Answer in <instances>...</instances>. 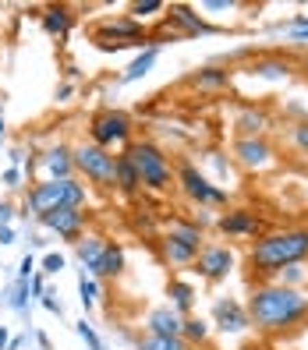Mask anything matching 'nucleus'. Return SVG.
<instances>
[{"mask_svg": "<svg viewBox=\"0 0 308 350\" xmlns=\"http://www.w3.org/2000/svg\"><path fill=\"white\" fill-rule=\"evenodd\" d=\"M75 174H81L89 184L96 188H114V177H117V156L110 149H99V146H78L75 149Z\"/></svg>", "mask_w": 308, "mask_h": 350, "instance_id": "nucleus-7", "label": "nucleus"}, {"mask_svg": "<svg viewBox=\"0 0 308 350\" xmlns=\"http://www.w3.org/2000/svg\"><path fill=\"white\" fill-rule=\"evenodd\" d=\"M11 216H14V205L11 202H0V226H11Z\"/></svg>", "mask_w": 308, "mask_h": 350, "instance_id": "nucleus-36", "label": "nucleus"}, {"mask_svg": "<svg viewBox=\"0 0 308 350\" xmlns=\"http://www.w3.org/2000/svg\"><path fill=\"white\" fill-rule=\"evenodd\" d=\"M25 205L39 216V213H53V209H86L89 205V188L78 177L68 180H39L29 188Z\"/></svg>", "mask_w": 308, "mask_h": 350, "instance_id": "nucleus-3", "label": "nucleus"}, {"mask_svg": "<svg viewBox=\"0 0 308 350\" xmlns=\"http://www.w3.org/2000/svg\"><path fill=\"white\" fill-rule=\"evenodd\" d=\"M114 188L125 191V195H135V191L142 188V180H138V174H135V167H131V159H128L125 152H117V177H114Z\"/></svg>", "mask_w": 308, "mask_h": 350, "instance_id": "nucleus-20", "label": "nucleus"}, {"mask_svg": "<svg viewBox=\"0 0 308 350\" xmlns=\"http://www.w3.org/2000/svg\"><path fill=\"white\" fill-rule=\"evenodd\" d=\"M188 81H192L195 89H223V85L231 81V75L223 71V68H202V71H198V75H192Z\"/></svg>", "mask_w": 308, "mask_h": 350, "instance_id": "nucleus-25", "label": "nucleus"}, {"mask_svg": "<svg viewBox=\"0 0 308 350\" xmlns=\"http://www.w3.org/2000/svg\"><path fill=\"white\" fill-rule=\"evenodd\" d=\"M96 43L103 50H125V46H142V43L156 46L135 18H114V22H103L99 32H96Z\"/></svg>", "mask_w": 308, "mask_h": 350, "instance_id": "nucleus-9", "label": "nucleus"}, {"mask_svg": "<svg viewBox=\"0 0 308 350\" xmlns=\"http://www.w3.org/2000/svg\"><path fill=\"white\" fill-rule=\"evenodd\" d=\"M195 273L205 276V280H227L234 273V252L227 244H202V252L195 255Z\"/></svg>", "mask_w": 308, "mask_h": 350, "instance_id": "nucleus-10", "label": "nucleus"}, {"mask_svg": "<svg viewBox=\"0 0 308 350\" xmlns=\"http://www.w3.org/2000/svg\"><path fill=\"white\" fill-rule=\"evenodd\" d=\"M0 135H4V117H0Z\"/></svg>", "mask_w": 308, "mask_h": 350, "instance_id": "nucleus-41", "label": "nucleus"}, {"mask_svg": "<svg viewBox=\"0 0 308 350\" xmlns=\"http://www.w3.org/2000/svg\"><path fill=\"white\" fill-rule=\"evenodd\" d=\"M142 350H188V340L184 336H146Z\"/></svg>", "mask_w": 308, "mask_h": 350, "instance_id": "nucleus-27", "label": "nucleus"}, {"mask_svg": "<svg viewBox=\"0 0 308 350\" xmlns=\"http://www.w3.org/2000/svg\"><path fill=\"white\" fill-rule=\"evenodd\" d=\"M170 308L174 312H181V315H188L192 312V304H195V286L192 283H184V280H174L170 283Z\"/></svg>", "mask_w": 308, "mask_h": 350, "instance_id": "nucleus-24", "label": "nucleus"}, {"mask_svg": "<svg viewBox=\"0 0 308 350\" xmlns=\"http://www.w3.org/2000/svg\"><path fill=\"white\" fill-rule=\"evenodd\" d=\"M305 71H308V57H305Z\"/></svg>", "mask_w": 308, "mask_h": 350, "instance_id": "nucleus-42", "label": "nucleus"}, {"mask_svg": "<svg viewBox=\"0 0 308 350\" xmlns=\"http://www.w3.org/2000/svg\"><path fill=\"white\" fill-rule=\"evenodd\" d=\"M8 343H11V336H8V329L0 325V350H8Z\"/></svg>", "mask_w": 308, "mask_h": 350, "instance_id": "nucleus-40", "label": "nucleus"}, {"mask_svg": "<svg viewBox=\"0 0 308 350\" xmlns=\"http://www.w3.org/2000/svg\"><path fill=\"white\" fill-rule=\"evenodd\" d=\"M60 269H64V255H57V252H50V255H43V273H50V276H57Z\"/></svg>", "mask_w": 308, "mask_h": 350, "instance_id": "nucleus-32", "label": "nucleus"}, {"mask_svg": "<svg viewBox=\"0 0 308 350\" xmlns=\"http://www.w3.org/2000/svg\"><path fill=\"white\" fill-rule=\"evenodd\" d=\"M170 25H181V32L177 36H205V32H213V25H205L198 14H192V8H181V4H174L170 8Z\"/></svg>", "mask_w": 308, "mask_h": 350, "instance_id": "nucleus-19", "label": "nucleus"}, {"mask_svg": "<svg viewBox=\"0 0 308 350\" xmlns=\"http://www.w3.org/2000/svg\"><path fill=\"white\" fill-rule=\"evenodd\" d=\"M146 329H149V336H181V329H184V315H181V312H174L170 304L153 308L149 319H146Z\"/></svg>", "mask_w": 308, "mask_h": 350, "instance_id": "nucleus-15", "label": "nucleus"}, {"mask_svg": "<svg viewBox=\"0 0 308 350\" xmlns=\"http://www.w3.org/2000/svg\"><path fill=\"white\" fill-rule=\"evenodd\" d=\"M75 329H78V336H81V340H86V343H89V350H103V340L96 336V329H92V325H89L86 319H81V322H78Z\"/></svg>", "mask_w": 308, "mask_h": 350, "instance_id": "nucleus-30", "label": "nucleus"}, {"mask_svg": "<svg viewBox=\"0 0 308 350\" xmlns=\"http://www.w3.org/2000/svg\"><path fill=\"white\" fill-rule=\"evenodd\" d=\"M213 322L223 329V333H241V329H248V325H252V322H248V308L238 304L234 297L213 304Z\"/></svg>", "mask_w": 308, "mask_h": 350, "instance_id": "nucleus-13", "label": "nucleus"}, {"mask_svg": "<svg viewBox=\"0 0 308 350\" xmlns=\"http://www.w3.org/2000/svg\"><path fill=\"white\" fill-rule=\"evenodd\" d=\"M89 138L99 149H110V152L120 149L125 152L131 146V117L120 113V110H99L89 120Z\"/></svg>", "mask_w": 308, "mask_h": 350, "instance_id": "nucleus-6", "label": "nucleus"}, {"mask_svg": "<svg viewBox=\"0 0 308 350\" xmlns=\"http://www.w3.org/2000/svg\"><path fill=\"white\" fill-rule=\"evenodd\" d=\"M181 336H184V340H198V343H202L205 336H209V322H205V319H195V315H192V319H184Z\"/></svg>", "mask_w": 308, "mask_h": 350, "instance_id": "nucleus-28", "label": "nucleus"}, {"mask_svg": "<svg viewBox=\"0 0 308 350\" xmlns=\"http://www.w3.org/2000/svg\"><path fill=\"white\" fill-rule=\"evenodd\" d=\"M0 244H14V230H11V226H0Z\"/></svg>", "mask_w": 308, "mask_h": 350, "instance_id": "nucleus-39", "label": "nucleus"}, {"mask_svg": "<svg viewBox=\"0 0 308 350\" xmlns=\"http://www.w3.org/2000/svg\"><path fill=\"white\" fill-rule=\"evenodd\" d=\"M266 128H270V120H266V113H259V110H244V113L238 117L241 138H262Z\"/></svg>", "mask_w": 308, "mask_h": 350, "instance_id": "nucleus-23", "label": "nucleus"}, {"mask_svg": "<svg viewBox=\"0 0 308 350\" xmlns=\"http://www.w3.org/2000/svg\"><path fill=\"white\" fill-rule=\"evenodd\" d=\"M29 291L43 297V276H36V273H32V283H29Z\"/></svg>", "mask_w": 308, "mask_h": 350, "instance_id": "nucleus-38", "label": "nucleus"}, {"mask_svg": "<svg viewBox=\"0 0 308 350\" xmlns=\"http://www.w3.org/2000/svg\"><path fill=\"white\" fill-rule=\"evenodd\" d=\"M125 156L131 159V167L142 180V188L149 191H170L174 184V163L167 159V152H163L156 142H131V146L125 149Z\"/></svg>", "mask_w": 308, "mask_h": 350, "instance_id": "nucleus-4", "label": "nucleus"}, {"mask_svg": "<svg viewBox=\"0 0 308 350\" xmlns=\"http://www.w3.org/2000/svg\"><path fill=\"white\" fill-rule=\"evenodd\" d=\"M4 184H8V188H22V170L11 167V170L4 174Z\"/></svg>", "mask_w": 308, "mask_h": 350, "instance_id": "nucleus-35", "label": "nucleus"}, {"mask_svg": "<svg viewBox=\"0 0 308 350\" xmlns=\"http://www.w3.org/2000/svg\"><path fill=\"white\" fill-rule=\"evenodd\" d=\"M177 184H181V191L188 195L195 205H227V191L216 188L205 174H198V167L188 163V159L177 167Z\"/></svg>", "mask_w": 308, "mask_h": 350, "instance_id": "nucleus-8", "label": "nucleus"}, {"mask_svg": "<svg viewBox=\"0 0 308 350\" xmlns=\"http://www.w3.org/2000/svg\"><path fill=\"white\" fill-rule=\"evenodd\" d=\"M43 308L50 315H60V301H53V294H43Z\"/></svg>", "mask_w": 308, "mask_h": 350, "instance_id": "nucleus-37", "label": "nucleus"}, {"mask_svg": "<svg viewBox=\"0 0 308 350\" xmlns=\"http://www.w3.org/2000/svg\"><path fill=\"white\" fill-rule=\"evenodd\" d=\"M216 226L223 234H231V237H255L262 230V219L252 209H231L227 216L216 219Z\"/></svg>", "mask_w": 308, "mask_h": 350, "instance_id": "nucleus-14", "label": "nucleus"}, {"mask_svg": "<svg viewBox=\"0 0 308 350\" xmlns=\"http://www.w3.org/2000/svg\"><path fill=\"white\" fill-rule=\"evenodd\" d=\"M308 258V226L298 230H280V234H266L259 237V244L248 252L252 273L259 280H270L277 273H283L287 265H298Z\"/></svg>", "mask_w": 308, "mask_h": 350, "instance_id": "nucleus-2", "label": "nucleus"}, {"mask_svg": "<svg viewBox=\"0 0 308 350\" xmlns=\"http://www.w3.org/2000/svg\"><path fill=\"white\" fill-rule=\"evenodd\" d=\"M234 156L241 167L259 170V167H270L273 163V146L266 138H238L234 142Z\"/></svg>", "mask_w": 308, "mask_h": 350, "instance_id": "nucleus-12", "label": "nucleus"}, {"mask_svg": "<svg viewBox=\"0 0 308 350\" xmlns=\"http://www.w3.org/2000/svg\"><path fill=\"white\" fill-rule=\"evenodd\" d=\"M36 219L39 226H47L64 241H78L86 234V209H53V213H39Z\"/></svg>", "mask_w": 308, "mask_h": 350, "instance_id": "nucleus-11", "label": "nucleus"}, {"mask_svg": "<svg viewBox=\"0 0 308 350\" xmlns=\"http://www.w3.org/2000/svg\"><path fill=\"white\" fill-rule=\"evenodd\" d=\"M301 276H305V265L301 262L298 265H287V273H280V286H294Z\"/></svg>", "mask_w": 308, "mask_h": 350, "instance_id": "nucleus-31", "label": "nucleus"}, {"mask_svg": "<svg viewBox=\"0 0 308 350\" xmlns=\"http://www.w3.org/2000/svg\"><path fill=\"white\" fill-rule=\"evenodd\" d=\"M156 57H159V46H146L142 50L131 64H128V71H125V81H138V78H146L149 71H153V64H156Z\"/></svg>", "mask_w": 308, "mask_h": 350, "instance_id": "nucleus-22", "label": "nucleus"}, {"mask_svg": "<svg viewBox=\"0 0 308 350\" xmlns=\"http://www.w3.org/2000/svg\"><path fill=\"white\" fill-rule=\"evenodd\" d=\"M71 22H75V14H71V8H64V4H53V8H47V14H43V29H47L50 36H68Z\"/></svg>", "mask_w": 308, "mask_h": 350, "instance_id": "nucleus-21", "label": "nucleus"}, {"mask_svg": "<svg viewBox=\"0 0 308 350\" xmlns=\"http://www.w3.org/2000/svg\"><path fill=\"white\" fill-rule=\"evenodd\" d=\"M103 252H107V237H99V234H81V237L75 241V255H78L81 265H86L89 276H96Z\"/></svg>", "mask_w": 308, "mask_h": 350, "instance_id": "nucleus-17", "label": "nucleus"}, {"mask_svg": "<svg viewBox=\"0 0 308 350\" xmlns=\"http://www.w3.org/2000/svg\"><path fill=\"white\" fill-rule=\"evenodd\" d=\"M43 167H47V180H68L75 177V149L71 146H50L43 152Z\"/></svg>", "mask_w": 308, "mask_h": 350, "instance_id": "nucleus-16", "label": "nucleus"}, {"mask_svg": "<svg viewBox=\"0 0 308 350\" xmlns=\"http://www.w3.org/2000/svg\"><path fill=\"white\" fill-rule=\"evenodd\" d=\"M244 308H248V322L262 333H287L308 319V294L294 291V286L262 283Z\"/></svg>", "mask_w": 308, "mask_h": 350, "instance_id": "nucleus-1", "label": "nucleus"}, {"mask_svg": "<svg viewBox=\"0 0 308 350\" xmlns=\"http://www.w3.org/2000/svg\"><path fill=\"white\" fill-rule=\"evenodd\" d=\"M32 273H36V258L25 255L22 262H18V280H32Z\"/></svg>", "mask_w": 308, "mask_h": 350, "instance_id": "nucleus-33", "label": "nucleus"}, {"mask_svg": "<svg viewBox=\"0 0 308 350\" xmlns=\"http://www.w3.org/2000/svg\"><path fill=\"white\" fill-rule=\"evenodd\" d=\"M78 297H81V308H86V312L96 304V297H99V283H96L86 269L78 273Z\"/></svg>", "mask_w": 308, "mask_h": 350, "instance_id": "nucleus-26", "label": "nucleus"}, {"mask_svg": "<svg viewBox=\"0 0 308 350\" xmlns=\"http://www.w3.org/2000/svg\"><path fill=\"white\" fill-rule=\"evenodd\" d=\"M167 4H163V0H138V4H131V18L142 25V18H153L156 11H163Z\"/></svg>", "mask_w": 308, "mask_h": 350, "instance_id": "nucleus-29", "label": "nucleus"}, {"mask_svg": "<svg viewBox=\"0 0 308 350\" xmlns=\"http://www.w3.org/2000/svg\"><path fill=\"white\" fill-rule=\"evenodd\" d=\"M294 146H298L301 152H308V124H298V128H294Z\"/></svg>", "mask_w": 308, "mask_h": 350, "instance_id": "nucleus-34", "label": "nucleus"}, {"mask_svg": "<svg viewBox=\"0 0 308 350\" xmlns=\"http://www.w3.org/2000/svg\"><path fill=\"white\" fill-rule=\"evenodd\" d=\"M120 273H125V248H120L117 241H107V252H103L99 269H96L92 280H117Z\"/></svg>", "mask_w": 308, "mask_h": 350, "instance_id": "nucleus-18", "label": "nucleus"}, {"mask_svg": "<svg viewBox=\"0 0 308 350\" xmlns=\"http://www.w3.org/2000/svg\"><path fill=\"white\" fill-rule=\"evenodd\" d=\"M202 244H205V234L192 219H170L159 234L163 262H170V265H192L195 255L202 252Z\"/></svg>", "mask_w": 308, "mask_h": 350, "instance_id": "nucleus-5", "label": "nucleus"}]
</instances>
